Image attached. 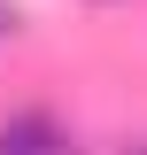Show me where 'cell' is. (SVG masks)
Listing matches in <instances>:
<instances>
[{"mask_svg":"<svg viewBox=\"0 0 147 155\" xmlns=\"http://www.w3.org/2000/svg\"><path fill=\"white\" fill-rule=\"evenodd\" d=\"M0 155H77V140L47 109H16V116H0Z\"/></svg>","mask_w":147,"mask_h":155,"instance_id":"obj_1","label":"cell"},{"mask_svg":"<svg viewBox=\"0 0 147 155\" xmlns=\"http://www.w3.org/2000/svg\"><path fill=\"white\" fill-rule=\"evenodd\" d=\"M8 31H16V8H8V0H0V39H8Z\"/></svg>","mask_w":147,"mask_h":155,"instance_id":"obj_2","label":"cell"},{"mask_svg":"<svg viewBox=\"0 0 147 155\" xmlns=\"http://www.w3.org/2000/svg\"><path fill=\"white\" fill-rule=\"evenodd\" d=\"M132 155H147V147H132Z\"/></svg>","mask_w":147,"mask_h":155,"instance_id":"obj_3","label":"cell"}]
</instances>
